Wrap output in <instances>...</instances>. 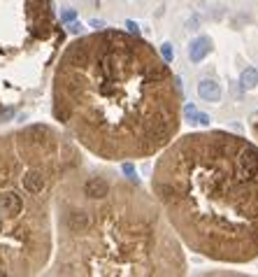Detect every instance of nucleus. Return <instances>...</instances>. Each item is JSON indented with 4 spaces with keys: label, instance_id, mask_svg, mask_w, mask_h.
I'll return each instance as SVG.
<instances>
[{
    "label": "nucleus",
    "instance_id": "obj_1",
    "mask_svg": "<svg viewBox=\"0 0 258 277\" xmlns=\"http://www.w3.org/2000/svg\"><path fill=\"white\" fill-rule=\"evenodd\" d=\"M56 116L103 156L142 154L177 128V98L149 45L100 33L70 45L63 56Z\"/></svg>",
    "mask_w": 258,
    "mask_h": 277
},
{
    "label": "nucleus",
    "instance_id": "obj_2",
    "mask_svg": "<svg viewBox=\"0 0 258 277\" xmlns=\"http://www.w3.org/2000/svg\"><path fill=\"white\" fill-rule=\"evenodd\" d=\"M237 138L188 135L163 156L156 189L179 231L219 259H249L258 250V175L235 159Z\"/></svg>",
    "mask_w": 258,
    "mask_h": 277
},
{
    "label": "nucleus",
    "instance_id": "obj_3",
    "mask_svg": "<svg viewBox=\"0 0 258 277\" xmlns=\"http://www.w3.org/2000/svg\"><path fill=\"white\" fill-rule=\"evenodd\" d=\"M12 170V138L0 140V275L30 272L23 256H30L33 268L40 266L35 254L44 259L47 252L38 247V238L47 233L44 210L35 200L49 187L51 170L33 159L19 163V177Z\"/></svg>",
    "mask_w": 258,
    "mask_h": 277
},
{
    "label": "nucleus",
    "instance_id": "obj_4",
    "mask_svg": "<svg viewBox=\"0 0 258 277\" xmlns=\"http://www.w3.org/2000/svg\"><path fill=\"white\" fill-rule=\"evenodd\" d=\"M63 222H66V228L68 233H88L91 228V214L86 210H70L66 217H63Z\"/></svg>",
    "mask_w": 258,
    "mask_h": 277
},
{
    "label": "nucleus",
    "instance_id": "obj_5",
    "mask_svg": "<svg viewBox=\"0 0 258 277\" xmlns=\"http://www.w3.org/2000/svg\"><path fill=\"white\" fill-rule=\"evenodd\" d=\"M84 196L91 200L107 198V196H110V184H107V179H103V177L86 179V184H84Z\"/></svg>",
    "mask_w": 258,
    "mask_h": 277
},
{
    "label": "nucleus",
    "instance_id": "obj_6",
    "mask_svg": "<svg viewBox=\"0 0 258 277\" xmlns=\"http://www.w3.org/2000/svg\"><path fill=\"white\" fill-rule=\"evenodd\" d=\"M212 51V40L207 35H200V38L191 40V45H188V58L191 63H200L205 61V56Z\"/></svg>",
    "mask_w": 258,
    "mask_h": 277
},
{
    "label": "nucleus",
    "instance_id": "obj_7",
    "mask_svg": "<svg viewBox=\"0 0 258 277\" xmlns=\"http://www.w3.org/2000/svg\"><path fill=\"white\" fill-rule=\"evenodd\" d=\"M198 96H200V100H205V103H219V100H221V86H219V82H216V79H209V77L200 79Z\"/></svg>",
    "mask_w": 258,
    "mask_h": 277
},
{
    "label": "nucleus",
    "instance_id": "obj_8",
    "mask_svg": "<svg viewBox=\"0 0 258 277\" xmlns=\"http://www.w3.org/2000/svg\"><path fill=\"white\" fill-rule=\"evenodd\" d=\"M240 84H242V89H247V91L256 89L258 86V70L256 68H244L242 75H240Z\"/></svg>",
    "mask_w": 258,
    "mask_h": 277
},
{
    "label": "nucleus",
    "instance_id": "obj_9",
    "mask_svg": "<svg viewBox=\"0 0 258 277\" xmlns=\"http://www.w3.org/2000/svg\"><path fill=\"white\" fill-rule=\"evenodd\" d=\"M160 56H163L165 63H172V58H175V47H172V42H163V45H160Z\"/></svg>",
    "mask_w": 258,
    "mask_h": 277
},
{
    "label": "nucleus",
    "instance_id": "obj_10",
    "mask_svg": "<svg viewBox=\"0 0 258 277\" xmlns=\"http://www.w3.org/2000/svg\"><path fill=\"white\" fill-rule=\"evenodd\" d=\"M121 170H123V175H126L128 179L138 182V170H135V166H133V163H123V166H121Z\"/></svg>",
    "mask_w": 258,
    "mask_h": 277
},
{
    "label": "nucleus",
    "instance_id": "obj_11",
    "mask_svg": "<svg viewBox=\"0 0 258 277\" xmlns=\"http://www.w3.org/2000/svg\"><path fill=\"white\" fill-rule=\"evenodd\" d=\"M193 121L203 124V126H209V121H212V116L205 114V112H196V116H193Z\"/></svg>",
    "mask_w": 258,
    "mask_h": 277
},
{
    "label": "nucleus",
    "instance_id": "obj_12",
    "mask_svg": "<svg viewBox=\"0 0 258 277\" xmlns=\"http://www.w3.org/2000/svg\"><path fill=\"white\" fill-rule=\"evenodd\" d=\"M60 19H63V23H70V21H75V19H77V12H75V10H66Z\"/></svg>",
    "mask_w": 258,
    "mask_h": 277
},
{
    "label": "nucleus",
    "instance_id": "obj_13",
    "mask_svg": "<svg viewBox=\"0 0 258 277\" xmlns=\"http://www.w3.org/2000/svg\"><path fill=\"white\" fill-rule=\"evenodd\" d=\"M126 28H128V30H131L133 35H135V38H138V35H140V26H138V23H135V21H126Z\"/></svg>",
    "mask_w": 258,
    "mask_h": 277
},
{
    "label": "nucleus",
    "instance_id": "obj_14",
    "mask_svg": "<svg viewBox=\"0 0 258 277\" xmlns=\"http://www.w3.org/2000/svg\"><path fill=\"white\" fill-rule=\"evenodd\" d=\"M196 112H198V110H196V105H191V103H188V105L184 107V114H186L188 119H191V121H193V116H196Z\"/></svg>",
    "mask_w": 258,
    "mask_h": 277
},
{
    "label": "nucleus",
    "instance_id": "obj_15",
    "mask_svg": "<svg viewBox=\"0 0 258 277\" xmlns=\"http://www.w3.org/2000/svg\"><path fill=\"white\" fill-rule=\"evenodd\" d=\"M70 33H82V23H77V21H70Z\"/></svg>",
    "mask_w": 258,
    "mask_h": 277
}]
</instances>
